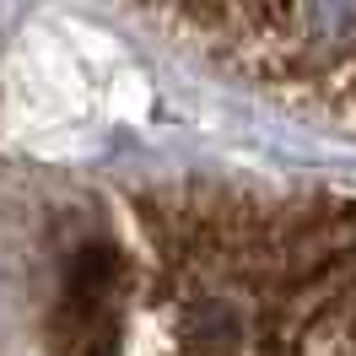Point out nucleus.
<instances>
[{"instance_id":"obj_2","label":"nucleus","mask_w":356,"mask_h":356,"mask_svg":"<svg viewBox=\"0 0 356 356\" xmlns=\"http://www.w3.org/2000/svg\"><path fill=\"white\" fill-rule=\"evenodd\" d=\"M156 38L275 108L356 135V0H119Z\"/></svg>"},{"instance_id":"obj_1","label":"nucleus","mask_w":356,"mask_h":356,"mask_svg":"<svg viewBox=\"0 0 356 356\" xmlns=\"http://www.w3.org/2000/svg\"><path fill=\"white\" fill-rule=\"evenodd\" d=\"M54 356H356V200L168 178L54 227Z\"/></svg>"}]
</instances>
